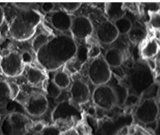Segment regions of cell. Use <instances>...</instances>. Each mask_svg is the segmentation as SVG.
<instances>
[{"mask_svg": "<svg viewBox=\"0 0 160 135\" xmlns=\"http://www.w3.org/2000/svg\"><path fill=\"white\" fill-rule=\"evenodd\" d=\"M128 37L131 43L138 45L145 38L146 31L142 27L133 26V28L128 34Z\"/></svg>", "mask_w": 160, "mask_h": 135, "instance_id": "20", "label": "cell"}, {"mask_svg": "<svg viewBox=\"0 0 160 135\" xmlns=\"http://www.w3.org/2000/svg\"><path fill=\"white\" fill-rule=\"evenodd\" d=\"M70 101L73 105H83L90 98V89L87 84L81 80H76L72 83L70 89Z\"/></svg>", "mask_w": 160, "mask_h": 135, "instance_id": "13", "label": "cell"}, {"mask_svg": "<svg viewBox=\"0 0 160 135\" xmlns=\"http://www.w3.org/2000/svg\"><path fill=\"white\" fill-rule=\"evenodd\" d=\"M105 12L109 20L117 21L125 15V5L122 2H106L105 3Z\"/></svg>", "mask_w": 160, "mask_h": 135, "instance_id": "17", "label": "cell"}, {"mask_svg": "<svg viewBox=\"0 0 160 135\" xmlns=\"http://www.w3.org/2000/svg\"><path fill=\"white\" fill-rule=\"evenodd\" d=\"M81 2H61L59 3V6L62 8V10L65 11L67 13L69 12H73L80 9L81 6Z\"/></svg>", "mask_w": 160, "mask_h": 135, "instance_id": "30", "label": "cell"}, {"mask_svg": "<svg viewBox=\"0 0 160 135\" xmlns=\"http://www.w3.org/2000/svg\"><path fill=\"white\" fill-rule=\"evenodd\" d=\"M0 135H3V134H2V133H1V132H0Z\"/></svg>", "mask_w": 160, "mask_h": 135, "instance_id": "45", "label": "cell"}, {"mask_svg": "<svg viewBox=\"0 0 160 135\" xmlns=\"http://www.w3.org/2000/svg\"><path fill=\"white\" fill-rule=\"evenodd\" d=\"M46 92L48 95H49L51 98H57L61 95L62 89H60L57 85H56L55 83L53 82L52 79L49 80V81H48V83H47Z\"/></svg>", "mask_w": 160, "mask_h": 135, "instance_id": "28", "label": "cell"}, {"mask_svg": "<svg viewBox=\"0 0 160 135\" xmlns=\"http://www.w3.org/2000/svg\"><path fill=\"white\" fill-rule=\"evenodd\" d=\"M41 19L42 17L37 10H20L9 24L10 35L20 42L28 40L35 33Z\"/></svg>", "mask_w": 160, "mask_h": 135, "instance_id": "2", "label": "cell"}, {"mask_svg": "<svg viewBox=\"0 0 160 135\" xmlns=\"http://www.w3.org/2000/svg\"><path fill=\"white\" fill-rule=\"evenodd\" d=\"M118 31L113 22L110 20H104L98 26L96 29V36L101 43L111 44L115 42L119 37Z\"/></svg>", "mask_w": 160, "mask_h": 135, "instance_id": "14", "label": "cell"}, {"mask_svg": "<svg viewBox=\"0 0 160 135\" xmlns=\"http://www.w3.org/2000/svg\"><path fill=\"white\" fill-rule=\"evenodd\" d=\"M154 133L155 135H160V117L157 120V121H156V128H155Z\"/></svg>", "mask_w": 160, "mask_h": 135, "instance_id": "40", "label": "cell"}, {"mask_svg": "<svg viewBox=\"0 0 160 135\" xmlns=\"http://www.w3.org/2000/svg\"><path fill=\"white\" fill-rule=\"evenodd\" d=\"M23 64L22 55L17 52H11L1 59L0 68L6 76L15 78L22 73Z\"/></svg>", "mask_w": 160, "mask_h": 135, "instance_id": "9", "label": "cell"}, {"mask_svg": "<svg viewBox=\"0 0 160 135\" xmlns=\"http://www.w3.org/2000/svg\"><path fill=\"white\" fill-rule=\"evenodd\" d=\"M42 135H60V131L56 126L45 127L41 133Z\"/></svg>", "mask_w": 160, "mask_h": 135, "instance_id": "35", "label": "cell"}, {"mask_svg": "<svg viewBox=\"0 0 160 135\" xmlns=\"http://www.w3.org/2000/svg\"><path fill=\"white\" fill-rule=\"evenodd\" d=\"M44 74L40 70L29 67L27 70V79L28 82L31 84H38L42 81L44 79Z\"/></svg>", "mask_w": 160, "mask_h": 135, "instance_id": "24", "label": "cell"}, {"mask_svg": "<svg viewBox=\"0 0 160 135\" xmlns=\"http://www.w3.org/2000/svg\"><path fill=\"white\" fill-rule=\"evenodd\" d=\"M108 85L112 89L117 100V106H123L127 98L129 95V90L126 84L121 82L120 78L112 74L110 80L107 83Z\"/></svg>", "mask_w": 160, "mask_h": 135, "instance_id": "16", "label": "cell"}, {"mask_svg": "<svg viewBox=\"0 0 160 135\" xmlns=\"http://www.w3.org/2000/svg\"><path fill=\"white\" fill-rule=\"evenodd\" d=\"M72 20L70 14L63 10H56L51 12L50 23L57 31L61 32L70 31Z\"/></svg>", "mask_w": 160, "mask_h": 135, "instance_id": "15", "label": "cell"}, {"mask_svg": "<svg viewBox=\"0 0 160 135\" xmlns=\"http://www.w3.org/2000/svg\"><path fill=\"white\" fill-rule=\"evenodd\" d=\"M28 119L24 114L14 112L2 120L0 131L3 135H23L28 132Z\"/></svg>", "mask_w": 160, "mask_h": 135, "instance_id": "5", "label": "cell"}, {"mask_svg": "<svg viewBox=\"0 0 160 135\" xmlns=\"http://www.w3.org/2000/svg\"><path fill=\"white\" fill-rule=\"evenodd\" d=\"M159 108L156 100H141L134 112V117L143 124H151L159 119Z\"/></svg>", "mask_w": 160, "mask_h": 135, "instance_id": "7", "label": "cell"}, {"mask_svg": "<svg viewBox=\"0 0 160 135\" xmlns=\"http://www.w3.org/2000/svg\"><path fill=\"white\" fill-rule=\"evenodd\" d=\"M156 82H157L158 84H160V76L158 77V78H156Z\"/></svg>", "mask_w": 160, "mask_h": 135, "instance_id": "43", "label": "cell"}, {"mask_svg": "<svg viewBox=\"0 0 160 135\" xmlns=\"http://www.w3.org/2000/svg\"><path fill=\"white\" fill-rule=\"evenodd\" d=\"M12 5L20 10H36L38 6V4L34 2H14Z\"/></svg>", "mask_w": 160, "mask_h": 135, "instance_id": "31", "label": "cell"}, {"mask_svg": "<svg viewBox=\"0 0 160 135\" xmlns=\"http://www.w3.org/2000/svg\"><path fill=\"white\" fill-rule=\"evenodd\" d=\"M4 18H5L4 10H3V8L0 6V26L2 24L3 21H4Z\"/></svg>", "mask_w": 160, "mask_h": 135, "instance_id": "41", "label": "cell"}, {"mask_svg": "<svg viewBox=\"0 0 160 135\" xmlns=\"http://www.w3.org/2000/svg\"><path fill=\"white\" fill-rule=\"evenodd\" d=\"M70 31L73 38L84 40L92 34L93 25L88 17L85 16H78L72 20Z\"/></svg>", "mask_w": 160, "mask_h": 135, "instance_id": "12", "label": "cell"}, {"mask_svg": "<svg viewBox=\"0 0 160 135\" xmlns=\"http://www.w3.org/2000/svg\"><path fill=\"white\" fill-rule=\"evenodd\" d=\"M141 102V98L134 94H129L126 102H125V107H133L137 104H139Z\"/></svg>", "mask_w": 160, "mask_h": 135, "instance_id": "33", "label": "cell"}, {"mask_svg": "<svg viewBox=\"0 0 160 135\" xmlns=\"http://www.w3.org/2000/svg\"><path fill=\"white\" fill-rule=\"evenodd\" d=\"M27 113L34 117L44 115L48 109V102L46 96L42 93L34 92L27 98L24 106Z\"/></svg>", "mask_w": 160, "mask_h": 135, "instance_id": "10", "label": "cell"}, {"mask_svg": "<svg viewBox=\"0 0 160 135\" xmlns=\"http://www.w3.org/2000/svg\"><path fill=\"white\" fill-rule=\"evenodd\" d=\"M134 122V117L130 113H121L101 122L98 128L100 135H117L121 130L128 128Z\"/></svg>", "mask_w": 160, "mask_h": 135, "instance_id": "6", "label": "cell"}, {"mask_svg": "<svg viewBox=\"0 0 160 135\" xmlns=\"http://www.w3.org/2000/svg\"><path fill=\"white\" fill-rule=\"evenodd\" d=\"M160 95V84L155 82L152 84L141 96V100L143 99H155L156 100Z\"/></svg>", "mask_w": 160, "mask_h": 135, "instance_id": "25", "label": "cell"}, {"mask_svg": "<svg viewBox=\"0 0 160 135\" xmlns=\"http://www.w3.org/2000/svg\"><path fill=\"white\" fill-rule=\"evenodd\" d=\"M22 58H23V62H29L31 60V56H30L29 53L25 52L22 55Z\"/></svg>", "mask_w": 160, "mask_h": 135, "instance_id": "39", "label": "cell"}, {"mask_svg": "<svg viewBox=\"0 0 160 135\" xmlns=\"http://www.w3.org/2000/svg\"><path fill=\"white\" fill-rule=\"evenodd\" d=\"M158 100H159V103L160 104V95H159V99H158Z\"/></svg>", "mask_w": 160, "mask_h": 135, "instance_id": "44", "label": "cell"}, {"mask_svg": "<svg viewBox=\"0 0 160 135\" xmlns=\"http://www.w3.org/2000/svg\"><path fill=\"white\" fill-rule=\"evenodd\" d=\"M130 88L134 95L141 98L142 94L156 82L152 68L143 62H138L128 75Z\"/></svg>", "mask_w": 160, "mask_h": 135, "instance_id": "3", "label": "cell"}, {"mask_svg": "<svg viewBox=\"0 0 160 135\" xmlns=\"http://www.w3.org/2000/svg\"><path fill=\"white\" fill-rule=\"evenodd\" d=\"M110 67L106 63L104 57L93 59L88 68V76L91 82L97 86L107 84L112 77Z\"/></svg>", "mask_w": 160, "mask_h": 135, "instance_id": "4", "label": "cell"}, {"mask_svg": "<svg viewBox=\"0 0 160 135\" xmlns=\"http://www.w3.org/2000/svg\"><path fill=\"white\" fill-rule=\"evenodd\" d=\"M23 135H35V134H34V133H33V132H29V131H28V132L25 133V134Z\"/></svg>", "mask_w": 160, "mask_h": 135, "instance_id": "42", "label": "cell"}, {"mask_svg": "<svg viewBox=\"0 0 160 135\" xmlns=\"http://www.w3.org/2000/svg\"><path fill=\"white\" fill-rule=\"evenodd\" d=\"M74 118L79 120L82 118L80 109L68 100H63L56 105L52 113V119L54 121Z\"/></svg>", "mask_w": 160, "mask_h": 135, "instance_id": "11", "label": "cell"}, {"mask_svg": "<svg viewBox=\"0 0 160 135\" xmlns=\"http://www.w3.org/2000/svg\"><path fill=\"white\" fill-rule=\"evenodd\" d=\"M14 112L24 114L26 111H25L24 106L23 105H21L16 100L11 99L6 106V113L9 115V114L14 113Z\"/></svg>", "mask_w": 160, "mask_h": 135, "instance_id": "27", "label": "cell"}, {"mask_svg": "<svg viewBox=\"0 0 160 135\" xmlns=\"http://www.w3.org/2000/svg\"><path fill=\"white\" fill-rule=\"evenodd\" d=\"M78 50V45L73 37L59 34L52 38L36 53V57L43 68L48 71H54L74 58Z\"/></svg>", "mask_w": 160, "mask_h": 135, "instance_id": "1", "label": "cell"}, {"mask_svg": "<svg viewBox=\"0 0 160 135\" xmlns=\"http://www.w3.org/2000/svg\"><path fill=\"white\" fill-rule=\"evenodd\" d=\"M101 54V49L98 45H92L88 50V58L91 59H96L99 57Z\"/></svg>", "mask_w": 160, "mask_h": 135, "instance_id": "34", "label": "cell"}, {"mask_svg": "<svg viewBox=\"0 0 160 135\" xmlns=\"http://www.w3.org/2000/svg\"><path fill=\"white\" fill-rule=\"evenodd\" d=\"M104 59L111 69L121 67L123 62V52L116 47L109 48L105 53Z\"/></svg>", "mask_w": 160, "mask_h": 135, "instance_id": "18", "label": "cell"}, {"mask_svg": "<svg viewBox=\"0 0 160 135\" xmlns=\"http://www.w3.org/2000/svg\"><path fill=\"white\" fill-rule=\"evenodd\" d=\"M93 103L99 109L109 111L117 106V100L112 89L108 84L97 86L92 93Z\"/></svg>", "mask_w": 160, "mask_h": 135, "instance_id": "8", "label": "cell"}, {"mask_svg": "<svg viewBox=\"0 0 160 135\" xmlns=\"http://www.w3.org/2000/svg\"><path fill=\"white\" fill-rule=\"evenodd\" d=\"M56 4L54 2H44L42 4V9L45 13H50L52 12Z\"/></svg>", "mask_w": 160, "mask_h": 135, "instance_id": "37", "label": "cell"}, {"mask_svg": "<svg viewBox=\"0 0 160 135\" xmlns=\"http://www.w3.org/2000/svg\"><path fill=\"white\" fill-rule=\"evenodd\" d=\"M9 89H10V95H11V99L15 100L16 97L18 95L19 92H20V89H19V87L14 83H11V84H9Z\"/></svg>", "mask_w": 160, "mask_h": 135, "instance_id": "36", "label": "cell"}, {"mask_svg": "<svg viewBox=\"0 0 160 135\" xmlns=\"http://www.w3.org/2000/svg\"><path fill=\"white\" fill-rule=\"evenodd\" d=\"M45 127V125H44L42 123H41V122L36 123L32 128L33 133H42V131H43Z\"/></svg>", "mask_w": 160, "mask_h": 135, "instance_id": "38", "label": "cell"}, {"mask_svg": "<svg viewBox=\"0 0 160 135\" xmlns=\"http://www.w3.org/2000/svg\"><path fill=\"white\" fill-rule=\"evenodd\" d=\"M114 24L120 34H128L133 28V23L131 19L125 16L114 22Z\"/></svg>", "mask_w": 160, "mask_h": 135, "instance_id": "23", "label": "cell"}, {"mask_svg": "<svg viewBox=\"0 0 160 135\" xmlns=\"http://www.w3.org/2000/svg\"><path fill=\"white\" fill-rule=\"evenodd\" d=\"M142 9L146 13L152 12H160V3L159 2H145L141 4Z\"/></svg>", "mask_w": 160, "mask_h": 135, "instance_id": "29", "label": "cell"}, {"mask_svg": "<svg viewBox=\"0 0 160 135\" xmlns=\"http://www.w3.org/2000/svg\"><path fill=\"white\" fill-rule=\"evenodd\" d=\"M11 100L9 84L0 80V113H6V106Z\"/></svg>", "mask_w": 160, "mask_h": 135, "instance_id": "19", "label": "cell"}, {"mask_svg": "<svg viewBox=\"0 0 160 135\" xmlns=\"http://www.w3.org/2000/svg\"><path fill=\"white\" fill-rule=\"evenodd\" d=\"M53 82L60 89H65L68 88L71 84V80H70V76L63 70H59L57 71L54 74L52 78Z\"/></svg>", "mask_w": 160, "mask_h": 135, "instance_id": "21", "label": "cell"}, {"mask_svg": "<svg viewBox=\"0 0 160 135\" xmlns=\"http://www.w3.org/2000/svg\"><path fill=\"white\" fill-rule=\"evenodd\" d=\"M159 52V45L156 42V40L152 39L147 42L145 45V46L142 48V56L145 59H151V58L154 57Z\"/></svg>", "mask_w": 160, "mask_h": 135, "instance_id": "22", "label": "cell"}, {"mask_svg": "<svg viewBox=\"0 0 160 135\" xmlns=\"http://www.w3.org/2000/svg\"><path fill=\"white\" fill-rule=\"evenodd\" d=\"M149 23L154 29H160V12L149 13Z\"/></svg>", "mask_w": 160, "mask_h": 135, "instance_id": "32", "label": "cell"}, {"mask_svg": "<svg viewBox=\"0 0 160 135\" xmlns=\"http://www.w3.org/2000/svg\"><path fill=\"white\" fill-rule=\"evenodd\" d=\"M50 39H48V36L47 34H44V33H41V34H38L32 41L31 43V46H32V49L34 50V52L37 53L41 48L43 46H45L47 43L48 42Z\"/></svg>", "mask_w": 160, "mask_h": 135, "instance_id": "26", "label": "cell"}]
</instances>
